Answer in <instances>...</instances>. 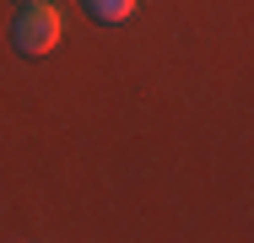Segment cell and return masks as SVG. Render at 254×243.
Returning <instances> with one entry per match:
<instances>
[{
	"label": "cell",
	"instance_id": "obj_1",
	"mask_svg": "<svg viewBox=\"0 0 254 243\" xmlns=\"http://www.w3.org/2000/svg\"><path fill=\"white\" fill-rule=\"evenodd\" d=\"M60 33H65V22H60V11H54L49 0H27V5L16 11L11 44L22 49L27 60H38V54H49V49L60 44Z\"/></svg>",
	"mask_w": 254,
	"mask_h": 243
},
{
	"label": "cell",
	"instance_id": "obj_2",
	"mask_svg": "<svg viewBox=\"0 0 254 243\" xmlns=\"http://www.w3.org/2000/svg\"><path fill=\"white\" fill-rule=\"evenodd\" d=\"M87 5V16H98V22H125L130 11H135V0H81Z\"/></svg>",
	"mask_w": 254,
	"mask_h": 243
},
{
	"label": "cell",
	"instance_id": "obj_3",
	"mask_svg": "<svg viewBox=\"0 0 254 243\" xmlns=\"http://www.w3.org/2000/svg\"><path fill=\"white\" fill-rule=\"evenodd\" d=\"M22 5H27V0H22Z\"/></svg>",
	"mask_w": 254,
	"mask_h": 243
}]
</instances>
